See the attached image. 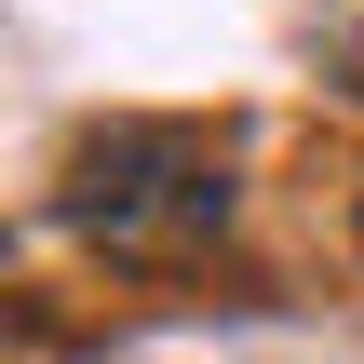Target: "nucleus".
Masks as SVG:
<instances>
[{
    "instance_id": "7ed1b4c3",
    "label": "nucleus",
    "mask_w": 364,
    "mask_h": 364,
    "mask_svg": "<svg viewBox=\"0 0 364 364\" xmlns=\"http://www.w3.org/2000/svg\"><path fill=\"white\" fill-rule=\"evenodd\" d=\"M351 243H364V216H351Z\"/></svg>"
},
{
    "instance_id": "f03ea898",
    "label": "nucleus",
    "mask_w": 364,
    "mask_h": 364,
    "mask_svg": "<svg viewBox=\"0 0 364 364\" xmlns=\"http://www.w3.org/2000/svg\"><path fill=\"white\" fill-rule=\"evenodd\" d=\"M297 41H311V54L364 95V0H297Z\"/></svg>"
},
{
    "instance_id": "f257e3e1",
    "label": "nucleus",
    "mask_w": 364,
    "mask_h": 364,
    "mask_svg": "<svg viewBox=\"0 0 364 364\" xmlns=\"http://www.w3.org/2000/svg\"><path fill=\"white\" fill-rule=\"evenodd\" d=\"M81 257L108 270H203L243 216V135L230 122H162V108H122L95 122L68 162H54V203H41Z\"/></svg>"
}]
</instances>
